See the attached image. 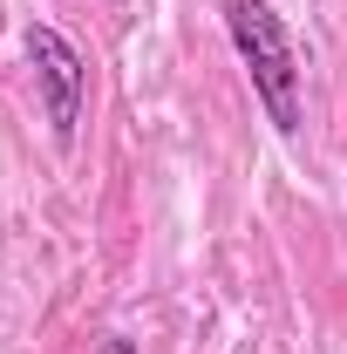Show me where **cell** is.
Segmentation results:
<instances>
[{
	"label": "cell",
	"mask_w": 347,
	"mask_h": 354,
	"mask_svg": "<svg viewBox=\"0 0 347 354\" xmlns=\"http://www.w3.org/2000/svg\"><path fill=\"white\" fill-rule=\"evenodd\" d=\"M95 354H143V348H136L130 334H109V341H102V348H95Z\"/></svg>",
	"instance_id": "3957f363"
},
{
	"label": "cell",
	"mask_w": 347,
	"mask_h": 354,
	"mask_svg": "<svg viewBox=\"0 0 347 354\" xmlns=\"http://www.w3.org/2000/svg\"><path fill=\"white\" fill-rule=\"evenodd\" d=\"M225 28H232V48H238V62L252 75V95L265 102L272 130L300 136V55H293L286 21L265 0H225Z\"/></svg>",
	"instance_id": "6da1fadb"
},
{
	"label": "cell",
	"mask_w": 347,
	"mask_h": 354,
	"mask_svg": "<svg viewBox=\"0 0 347 354\" xmlns=\"http://www.w3.org/2000/svg\"><path fill=\"white\" fill-rule=\"evenodd\" d=\"M28 68L41 82V102H48V123L55 136L68 143L75 123H82V95H88V62L75 55V41L62 28H28Z\"/></svg>",
	"instance_id": "7a4b0ae2"
}]
</instances>
